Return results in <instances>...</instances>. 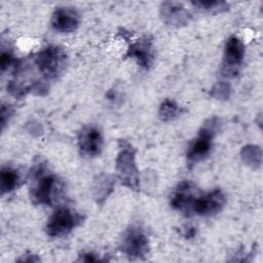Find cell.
<instances>
[{"label": "cell", "mask_w": 263, "mask_h": 263, "mask_svg": "<svg viewBox=\"0 0 263 263\" xmlns=\"http://www.w3.org/2000/svg\"><path fill=\"white\" fill-rule=\"evenodd\" d=\"M61 183L58 177L48 171L42 162L37 163L30 174L29 195L36 205H52L61 193Z\"/></svg>", "instance_id": "obj_1"}, {"label": "cell", "mask_w": 263, "mask_h": 263, "mask_svg": "<svg viewBox=\"0 0 263 263\" xmlns=\"http://www.w3.org/2000/svg\"><path fill=\"white\" fill-rule=\"evenodd\" d=\"M119 151L116 156V173L121 184L130 190L140 188V173L136 162V150L125 140L118 141Z\"/></svg>", "instance_id": "obj_2"}, {"label": "cell", "mask_w": 263, "mask_h": 263, "mask_svg": "<svg viewBox=\"0 0 263 263\" xmlns=\"http://www.w3.org/2000/svg\"><path fill=\"white\" fill-rule=\"evenodd\" d=\"M219 128V119L211 117L204 121L199 128L196 138L190 143L187 150L188 165L192 166L197 162L203 160L211 152L213 146V139Z\"/></svg>", "instance_id": "obj_3"}, {"label": "cell", "mask_w": 263, "mask_h": 263, "mask_svg": "<svg viewBox=\"0 0 263 263\" xmlns=\"http://www.w3.org/2000/svg\"><path fill=\"white\" fill-rule=\"evenodd\" d=\"M34 62L42 76L52 80L64 72L67 66V53L58 45H49L36 54Z\"/></svg>", "instance_id": "obj_4"}, {"label": "cell", "mask_w": 263, "mask_h": 263, "mask_svg": "<svg viewBox=\"0 0 263 263\" xmlns=\"http://www.w3.org/2000/svg\"><path fill=\"white\" fill-rule=\"evenodd\" d=\"M119 249L130 260L144 259L150 250L146 231L139 225H130L123 231Z\"/></svg>", "instance_id": "obj_5"}, {"label": "cell", "mask_w": 263, "mask_h": 263, "mask_svg": "<svg viewBox=\"0 0 263 263\" xmlns=\"http://www.w3.org/2000/svg\"><path fill=\"white\" fill-rule=\"evenodd\" d=\"M82 216L70 208H59L47 220L45 231L50 237H61L70 233L82 221Z\"/></svg>", "instance_id": "obj_6"}, {"label": "cell", "mask_w": 263, "mask_h": 263, "mask_svg": "<svg viewBox=\"0 0 263 263\" xmlns=\"http://www.w3.org/2000/svg\"><path fill=\"white\" fill-rule=\"evenodd\" d=\"M245 45L235 36L230 37L225 44L221 73L224 77L232 78L238 74V69L243 61Z\"/></svg>", "instance_id": "obj_7"}, {"label": "cell", "mask_w": 263, "mask_h": 263, "mask_svg": "<svg viewBox=\"0 0 263 263\" xmlns=\"http://www.w3.org/2000/svg\"><path fill=\"white\" fill-rule=\"evenodd\" d=\"M201 192L190 181H183L173 190L170 198L171 206L177 211L191 216L193 204Z\"/></svg>", "instance_id": "obj_8"}, {"label": "cell", "mask_w": 263, "mask_h": 263, "mask_svg": "<svg viewBox=\"0 0 263 263\" xmlns=\"http://www.w3.org/2000/svg\"><path fill=\"white\" fill-rule=\"evenodd\" d=\"M225 203V195L218 188L206 193H200L193 204L191 215L214 216L224 209Z\"/></svg>", "instance_id": "obj_9"}, {"label": "cell", "mask_w": 263, "mask_h": 263, "mask_svg": "<svg viewBox=\"0 0 263 263\" xmlns=\"http://www.w3.org/2000/svg\"><path fill=\"white\" fill-rule=\"evenodd\" d=\"M103 142L102 133L96 126H84L78 133V148L83 156L95 157L100 155L103 149Z\"/></svg>", "instance_id": "obj_10"}, {"label": "cell", "mask_w": 263, "mask_h": 263, "mask_svg": "<svg viewBox=\"0 0 263 263\" xmlns=\"http://www.w3.org/2000/svg\"><path fill=\"white\" fill-rule=\"evenodd\" d=\"M124 57L134 59L141 68L148 70L154 61V51L151 39L145 36L132 42L128 45Z\"/></svg>", "instance_id": "obj_11"}, {"label": "cell", "mask_w": 263, "mask_h": 263, "mask_svg": "<svg viewBox=\"0 0 263 263\" xmlns=\"http://www.w3.org/2000/svg\"><path fill=\"white\" fill-rule=\"evenodd\" d=\"M159 14L164 24L175 28L186 26L191 16L183 4L175 1H164L160 6Z\"/></svg>", "instance_id": "obj_12"}, {"label": "cell", "mask_w": 263, "mask_h": 263, "mask_svg": "<svg viewBox=\"0 0 263 263\" xmlns=\"http://www.w3.org/2000/svg\"><path fill=\"white\" fill-rule=\"evenodd\" d=\"M80 23L78 12L72 7H58L51 14L50 25L60 33L74 32Z\"/></svg>", "instance_id": "obj_13"}, {"label": "cell", "mask_w": 263, "mask_h": 263, "mask_svg": "<svg viewBox=\"0 0 263 263\" xmlns=\"http://www.w3.org/2000/svg\"><path fill=\"white\" fill-rule=\"evenodd\" d=\"M114 186V180L109 175H100L93 182V198L99 204H102L106 198L110 195V193L113 191Z\"/></svg>", "instance_id": "obj_14"}, {"label": "cell", "mask_w": 263, "mask_h": 263, "mask_svg": "<svg viewBox=\"0 0 263 263\" xmlns=\"http://www.w3.org/2000/svg\"><path fill=\"white\" fill-rule=\"evenodd\" d=\"M21 182L18 172L11 166H3L0 173V189L1 194L9 193L16 189Z\"/></svg>", "instance_id": "obj_15"}, {"label": "cell", "mask_w": 263, "mask_h": 263, "mask_svg": "<svg viewBox=\"0 0 263 263\" xmlns=\"http://www.w3.org/2000/svg\"><path fill=\"white\" fill-rule=\"evenodd\" d=\"M240 158L246 165L256 170L262 164V150L257 145H247L240 151Z\"/></svg>", "instance_id": "obj_16"}, {"label": "cell", "mask_w": 263, "mask_h": 263, "mask_svg": "<svg viewBox=\"0 0 263 263\" xmlns=\"http://www.w3.org/2000/svg\"><path fill=\"white\" fill-rule=\"evenodd\" d=\"M191 4L198 10L211 14H216L220 12H224L228 10L229 5L225 1H218V0H198V1H192Z\"/></svg>", "instance_id": "obj_17"}, {"label": "cell", "mask_w": 263, "mask_h": 263, "mask_svg": "<svg viewBox=\"0 0 263 263\" xmlns=\"http://www.w3.org/2000/svg\"><path fill=\"white\" fill-rule=\"evenodd\" d=\"M180 113V108L178 104L170 99H165L158 110V117L162 121H171L176 118Z\"/></svg>", "instance_id": "obj_18"}, {"label": "cell", "mask_w": 263, "mask_h": 263, "mask_svg": "<svg viewBox=\"0 0 263 263\" xmlns=\"http://www.w3.org/2000/svg\"><path fill=\"white\" fill-rule=\"evenodd\" d=\"M230 92H231V87H230L229 83H227L225 81L216 82L210 90L211 97H213L217 100H221V101L228 100L230 97Z\"/></svg>", "instance_id": "obj_19"}, {"label": "cell", "mask_w": 263, "mask_h": 263, "mask_svg": "<svg viewBox=\"0 0 263 263\" xmlns=\"http://www.w3.org/2000/svg\"><path fill=\"white\" fill-rule=\"evenodd\" d=\"M21 61L16 60V58L13 55V53L9 50H2L1 52V71L4 72L8 68H12L13 70L16 68V66L20 64Z\"/></svg>", "instance_id": "obj_20"}, {"label": "cell", "mask_w": 263, "mask_h": 263, "mask_svg": "<svg viewBox=\"0 0 263 263\" xmlns=\"http://www.w3.org/2000/svg\"><path fill=\"white\" fill-rule=\"evenodd\" d=\"M13 114V109L11 106L9 105H4L2 104L1 106V112H0V117H1V125H2V129L5 127L6 123L9 121L10 117Z\"/></svg>", "instance_id": "obj_21"}, {"label": "cell", "mask_w": 263, "mask_h": 263, "mask_svg": "<svg viewBox=\"0 0 263 263\" xmlns=\"http://www.w3.org/2000/svg\"><path fill=\"white\" fill-rule=\"evenodd\" d=\"M106 259L104 258H101L100 255L96 254V253H92V252H86V253H83L81 255H79V258H78V261L80 262H100V261H105Z\"/></svg>", "instance_id": "obj_22"}, {"label": "cell", "mask_w": 263, "mask_h": 263, "mask_svg": "<svg viewBox=\"0 0 263 263\" xmlns=\"http://www.w3.org/2000/svg\"><path fill=\"white\" fill-rule=\"evenodd\" d=\"M17 261L18 262H38L39 258L36 255H24Z\"/></svg>", "instance_id": "obj_23"}]
</instances>
